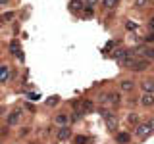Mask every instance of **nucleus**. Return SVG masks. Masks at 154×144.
Masks as SVG:
<instances>
[{"label": "nucleus", "instance_id": "cd10ccee", "mask_svg": "<svg viewBox=\"0 0 154 144\" xmlns=\"http://www.w3.org/2000/svg\"><path fill=\"white\" fill-rule=\"evenodd\" d=\"M27 133H29V127H23V129H21V131H19V134H21V136H25V134H27Z\"/></svg>", "mask_w": 154, "mask_h": 144}, {"label": "nucleus", "instance_id": "4468645a", "mask_svg": "<svg viewBox=\"0 0 154 144\" xmlns=\"http://www.w3.org/2000/svg\"><path fill=\"white\" fill-rule=\"evenodd\" d=\"M69 6H71V12H83L85 10V4L81 2V0H71Z\"/></svg>", "mask_w": 154, "mask_h": 144}, {"label": "nucleus", "instance_id": "6ab92c4d", "mask_svg": "<svg viewBox=\"0 0 154 144\" xmlns=\"http://www.w3.org/2000/svg\"><path fill=\"white\" fill-rule=\"evenodd\" d=\"M127 121L131 123V125H135V127H137V125H139V115L135 113V112H131V113H129V117H127Z\"/></svg>", "mask_w": 154, "mask_h": 144}, {"label": "nucleus", "instance_id": "f03ea898", "mask_svg": "<svg viewBox=\"0 0 154 144\" xmlns=\"http://www.w3.org/2000/svg\"><path fill=\"white\" fill-rule=\"evenodd\" d=\"M150 133H152L150 121H143V123H139L137 127H135V134H137L139 138H146V136H148Z\"/></svg>", "mask_w": 154, "mask_h": 144}, {"label": "nucleus", "instance_id": "aec40b11", "mask_svg": "<svg viewBox=\"0 0 154 144\" xmlns=\"http://www.w3.org/2000/svg\"><path fill=\"white\" fill-rule=\"evenodd\" d=\"M10 52H12V54H19V42H16V40H12L10 42Z\"/></svg>", "mask_w": 154, "mask_h": 144}, {"label": "nucleus", "instance_id": "f3484780", "mask_svg": "<svg viewBox=\"0 0 154 144\" xmlns=\"http://www.w3.org/2000/svg\"><path fill=\"white\" fill-rule=\"evenodd\" d=\"M73 144H89V136H85V134H77V136H73Z\"/></svg>", "mask_w": 154, "mask_h": 144}, {"label": "nucleus", "instance_id": "a211bd4d", "mask_svg": "<svg viewBox=\"0 0 154 144\" xmlns=\"http://www.w3.org/2000/svg\"><path fill=\"white\" fill-rule=\"evenodd\" d=\"M118 2H119V0H102V6L106 10H114L116 6H118Z\"/></svg>", "mask_w": 154, "mask_h": 144}, {"label": "nucleus", "instance_id": "423d86ee", "mask_svg": "<svg viewBox=\"0 0 154 144\" xmlns=\"http://www.w3.org/2000/svg\"><path fill=\"white\" fill-rule=\"evenodd\" d=\"M54 123L58 127H69V115L67 113H56L54 115Z\"/></svg>", "mask_w": 154, "mask_h": 144}, {"label": "nucleus", "instance_id": "412c9836", "mask_svg": "<svg viewBox=\"0 0 154 144\" xmlns=\"http://www.w3.org/2000/svg\"><path fill=\"white\" fill-rule=\"evenodd\" d=\"M83 14H85V17H93V16H94V8H91V6H85Z\"/></svg>", "mask_w": 154, "mask_h": 144}, {"label": "nucleus", "instance_id": "20e7f679", "mask_svg": "<svg viewBox=\"0 0 154 144\" xmlns=\"http://www.w3.org/2000/svg\"><path fill=\"white\" fill-rule=\"evenodd\" d=\"M19 121H21V112L19 110H12L8 113V127H16Z\"/></svg>", "mask_w": 154, "mask_h": 144}, {"label": "nucleus", "instance_id": "c85d7f7f", "mask_svg": "<svg viewBox=\"0 0 154 144\" xmlns=\"http://www.w3.org/2000/svg\"><path fill=\"white\" fill-rule=\"evenodd\" d=\"M4 112H6V108H4V106H0V117L4 115Z\"/></svg>", "mask_w": 154, "mask_h": 144}, {"label": "nucleus", "instance_id": "2eb2a0df", "mask_svg": "<svg viewBox=\"0 0 154 144\" xmlns=\"http://www.w3.org/2000/svg\"><path fill=\"white\" fill-rule=\"evenodd\" d=\"M46 108H54V106H58V104H60V96H50V98H46Z\"/></svg>", "mask_w": 154, "mask_h": 144}, {"label": "nucleus", "instance_id": "9b49d317", "mask_svg": "<svg viewBox=\"0 0 154 144\" xmlns=\"http://www.w3.org/2000/svg\"><path fill=\"white\" fill-rule=\"evenodd\" d=\"M108 102L112 106H119V102H122V94L119 92H110L108 94Z\"/></svg>", "mask_w": 154, "mask_h": 144}, {"label": "nucleus", "instance_id": "dca6fc26", "mask_svg": "<svg viewBox=\"0 0 154 144\" xmlns=\"http://www.w3.org/2000/svg\"><path fill=\"white\" fill-rule=\"evenodd\" d=\"M154 2V0H135V2H133V6L135 8H148V6H150V4Z\"/></svg>", "mask_w": 154, "mask_h": 144}, {"label": "nucleus", "instance_id": "b1692460", "mask_svg": "<svg viewBox=\"0 0 154 144\" xmlns=\"http://www.w3.org/2000/svg\"><path fill=\"white\" fill-rule=\"evenodd\" d=\"M27 98H29V100H33V102H35V100H38V98H41V96H38L37 92H33V94L29 92V94H27Z\"/></svg>", "mask_w": 154, "mask_h": 144}, {"label": "nucleus", "instance_id": "5701e85b", "mask_svg": "<svg viewBox=\"0 0 154 144\" xmlns=\"http://www.w3.org/2000/svg\"><path fill=\"white\" fill-rule=\"evenodd\" d=\"M125 27H127V31H135L139 25H137V23H133V21H127V23H125Z\"/></svg>", "mask_w": 154, "mask_h": 144}, {"label": "nucleus", "instance_id": "9d476101", "mask_svg": "<svg viewBox=\"0 0 154 144\" xmlns=\"http://www.w3.org/2000/svg\"><path fill=\"white\" fill-rule=\"evenodd\" d=\"M8 79H10V67L8 65H0V85L8 83Z\"/></svg>", "mask_w": 154, "mask_h": 144}, {"label": "nucleus", "instance_id": "f257e3e1", "mask_svg": "<svg viewBox=\"0 0 154 144\" xmlns=\"http://www.w3.org/2000/svg\"><path fill=\"white\" fill-rule=\"evenodd\" d=\"M131 56H133V54H131V50H127V48H116V50L112 52V58H114L116 62H118L119 65H122L123 62L127 60V58H131Z\"/></svg>", "mask_w": 154, "mask_h": 144}, {"label": "nucleus", "instance_id": "c756f323", "mask_svg": "<svg viewBox=\"0 0 154 144\" xmlns=\"http://www.w3.org/2000/svg\"><path fill=\"white\" fill-rule=\"evenodd\" d=\"M8 2H10V0H0V6H6Z\"/></svg>", "mask_w": 154, "mask_h": 144}, {"label": "nucleus", "instance_id": "4be33fe9", "mask_svg": "<svg viewBox=\"0 0 154 144\" xmlns=\"http://www.w3.org/2000/svg\"><path fill=\"white\" fill-rule=\"evenodd\" d=\"M14 17H16V14H14V12H6V14L2 16V19H4V21H12Z\"/></svg>", "mask_w": 154, "mask_h": 144}, {"label": "nucleus", "instance_id": "39448f33", "mask_svg": "<svg viewBox=\"0 0 154 144\" xmlns=\"http://www.w3.org/2000/svg\"><path fill=\"white\" fill-rule=\"evenodd\" d=\"M56 138L58 140H69L71 138V129L69 127H58V131H56Z\"/></svg>", "mask_w": 154, "mask_h": 144}, {"label": "nucleus", "instance_id": "f8f14e48", "mask_svg": "<svg viewBox=\"0 0 154 144\" xmlns=\"http://www.w3.org/2000/svg\"><path fill=\"white\" fill-rule=\"evenodd\" d=\"M141 86H143V92H152V94H154V81H152V79L143 81Z\"/></svg>", "mask_w": 154, "mask_h": 144}, {"label": "nucleus", "instance_id": "ddd939ff", "mask_svg": "<svg viewBox=\"0 0 154 144\" xmlns=\"http://www.w3.org/2000/svg\"><path fill=\"white\" fill-rule=\"evenodd\" d=\"M119 88H122L123 92H131L135 88V83L133 81H122V83H119Z\"/></svg>", "mask_w": 154, "mask_h": 144}, {"label": "nucleus", "instance_id": "6e6552de", "mask_svg": "<svg viewBox=\"0 0 154 144\" xmlns=\"http://www.w3.org/2000/svg\"><path fill=\"white\" fill-rule=\"evenodd\" d=\"M81 108H83L85 113H93L94 112V102L89 100V98H83V100H81Z\"/></svg>", "mask_w": 154, "mask_h": 144}, {"label": "nucleus", "instance_id": "a878e982", "mask_svg": "<svg viewBox=\"0 0 154 144\" xmlns=\"http://www.w3.org/2000/svg\"><path fill=\"white\" fill-rule=\"evenodd\" d=\"M112 48H114V42H108V44L104 46V52H110V50H112Z\"/></svg>", "mask_w": 154, "mask_h": 144}, {"label": "nucleus", "instance_id": "bb28decb", "mask_svg": "<svg viewBox=\"0 0 154 144\" xmlns=\"http://www.w3.org/2000/svg\"><path fill=\"white\" fill-rule=\"evenodd\" d=\"M148 29H150V31H154V17L148 19Z\"/></svg>", "mask_w": 154, "mask_h": 144}, {"label": "nucleus", "instance_id": "393cba45", "mask_svg": "<svg viewBox=\"0 0 154 144\" xmlns=\"http://www.w3.org/2000/svg\"><path fill=\"white\" fill-rule=\"evenodd\" d=\"M96 2H98V0H85V6H91V8H93Z\"/></svg>", "mask_w": 154, "mask_h": 144}, {"label": "nucleus", "instance_id": "7c9ffc66", "mask_svg": "<svg viewBox=\"0 0 154 144\" xmlns=\"http://www.w3.org/2000/svg\"><path fill=\"white\" fill-rule=\"evenodd\" d=\"M150 127H152V133H154V119H150Z\"/></svg>", "mask_w": 154, "mask_h": 144}, {"label": "nucleus", "instance_id": "7ed1b4c3", "mask_svg": "<svg viewBox=\"0 0 154 144\" xmlns=\"http://www.w3.org/2000/svg\"><path fill=\"white\" fill-rule=\"evenodd\" d=\"M104 123H106V129H108V131H112V133H116L118 131V125H119V121H118V117H116L114 113H106L104 115Z\"/></svg>", "mask_w": 154, "mask_h": 144}, {"label": "nucleus", "instance_id": "1a4fd4ad", "mask_svg": "<svg viewBox=\"0 0 154 144\" xmlns=\"http://www.w3.org/2000/svg\"><path fill=\"white\" fill-rule=\"evenodd\" d=\"M116 142L118 144H129L131 142V134L129 133H116Z\"/></svg>", "mask_w": 154, "mask_h": 144}, {"label": "nucleus", "instance_id": "0eeeda50", "mask_svg": "<svg viewBox=\"0 0 154 144\" xmlns=\"http://www.w3.org/2000/svg\"><path fill=\"white\" fill-rule=\"evenodd\" d=\"M141 104L144 108H152L154 106V94L152 92H143L141 94Z\"/></svg>", "mask_w": 154, "mask_h": 144}]
</instances>
